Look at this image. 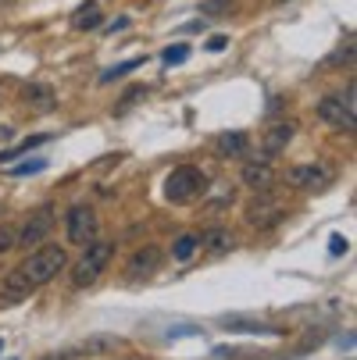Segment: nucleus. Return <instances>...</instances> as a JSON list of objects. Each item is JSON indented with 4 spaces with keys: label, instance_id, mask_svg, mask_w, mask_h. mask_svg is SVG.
Segmentation results:
<instances>
[{
    "label": "nucleus",
    "instance_id": "f257e3e1",
    "mask_svg": "<svg viewBox=\"0 0 357 360\" xmlns=\"http://www.w3.org/2000/svg\"><path fill=\"white\" fill-rule=\"evenodd\" d=\"M68 264V250L65 246H39L32 250L18 268H11L4 278H0V307H15L25 296H32L36 289H43L46 282H54Z\"/></svg>",
    "mask_w": 357,
    "mask_h": 360
},
{
    "label": "nucleus",
    "instance_id": "f03ea898",
    "mask_svg": "<svg viewBox=\"0 0 357 360\" xmlns=\"http://www.w3.org/2000/svg\"><path fill=\"white\" fill-rule=\"evenodd\" d=\"M203 186H208V175H203L200 168L179 165V168H172L168 179H165V200H168V203H193V200L203 193Z\"/></svg>",
    "mask_w": 357,
    "mask_h": 360
},
{
    "label": "nucleus",
    "instance_id": "7ed1b4c3",
    "mask_svg": "<svg viewBox=\"0 0 357 360\" xmlns=\"http://www.w3.org/2000/svg\"><path fill=\"white\" fill-rule=\"evenodd\" d=\"M111 257H115V243H104V239H93L86 243V253H82V261L75 264L72 271V282L82 289V285H93L100 275H104V268L111 264Z\"/></svg>",
    "mask_w": 357,
    "mask_h": 360
},
{
    "label": "nucleus",
    "instance_id": "20e7f679",
    "mask_svg": "<svg viewBox=\"0 0 357 360\" xmlns=\"http://www.w3.org/2000/svg\"><path fill=\"white\" fill-rule=\"evenodd\" d=\"M332 179H336V168L325 161H303V165H293L286 172V182L293 189H303V193H322L332 186Z\"/></svg>",
    "mask_w": 357,
    "mask_h": 360
},
{
    "label": "nucleus",
    "instance_id": "39448f33",
    "mask_svg": "<svg viewBox=\"0 0 357 360\" xmlns=\"http://www.w3.org/2000/svg\"><path fill=\"white\" fill-rule=\"evenodd\" d=\"M65 229H68V243H75V246L93 243V239H96V214H93V207H86V203H75V207H68Z\"/></svg>",
    "mask_w": 357,
    "mask_h": 360
},
{
    "label": "nucleus",
    "instance_id": "423d86ee",
    "mask_svg": "<svg viewBox=\"0 0 357 360\" xmlns=\"http://www.w3.org/2000/svg\"><path fill=\"white\" fill-rule=\"evenodd\" d=\"M353 104H346L343 96H322V104H318V118L343 129V132H353L357 129V118H353Z\"/></svg>",
    "mask_w": 357,
    "mask_h": 360
},
{
    "label": "nucleus",
    "instance_id": "0eeeda50",
    "mask_svg": "<svg viewBox=\"0 0 357 360\" xmlns=\"http://www.w3.org/2000/svg\"><path fill=\"white\" fill-rule=\"evenodd\" d=\"M54 214H58V211L50 207V203H43L36 214H29L25 229L18 232V246H39V243L46 239V232L54 229Z\"/></svg>",
    "mask_w": 357,
    "mask_h": 360
},
{
    "label": "nucleus",
    "instance_id": "6e6552de",
    "mask_svg": "<svg viewBox=\"0 0 357 360\" xmlns=\"http://www.w3.org/2000/svg\"><path fill=\"white\" fill-rule=\"evenodd\" d=\"M161 261H165L161 246L146 243V246H139V250H136V253L129 257V264H125V275H129V278H146V275H154V271L161 268Z\"/></svg>",
    "mask_w": 357,
    "mask_h": 360
},
{
    "label": "nucleus",
    "instance_id": "1a4fd4ad",
    "mask_svg": "<svg viewBox=\"0 0 357 360\" xmlns=\"http://www.w3.org/2000/svg\"><path fill=\"white\" fill-rule=\"evenodd\" d=\"M293 136H296V125H293V122H279V125H272V129L265 132V139H261L265 158H279V153L293 143Z\"/></svg>",
    "mask_w": 357,
    "mask_h": 360
},
{
    "label": "nucleus",
    "instance_id": "9d476101",
    "mask_svg": "<svg viewBox=\"0 0 357 360\" xmlns=\"http://www.w3.org/2000/svg\"><path fill=\"white\" fill-rule=\"evenodd\" d=\"M243 182L253 189V193H268L272 189V182H275V172H272V165L268 161H258V165H246L243 168Z\"/></svg>",
    "mask_w": 357,
    "mask_h": 360
},
{
    "label": "nucleus",
    "instance_id": "9b49d317",
    "mask_svg": "<svg viewBox=\"0 0 357 360\" xmlns=\"http://www.w3.org/2000/svg\"><path fill=\"white\" fill-rule=\"evenodd\" d=\"M25 104H32L36 111H54V104H58V100H54V89H50V86H39V82H32V86H25Z\"/></svg>",
    "mask_w": 357,
    "mask_h": 360
},
{
    "label": "nucleus",
    "instance_id": "f8f14e48",
    "mask_svg": "<svg viewBox=\"0 0 357 360\" xmlns=\"http://www.w3.org/2000/svg\"><path fill=\"white\" fill-rule=\"evenodd\" d=\"M222 325L232 332H246V335H279V328H272L265 321H246V318H225Z\"/></svg>",
    "mask_w": 357,
    "mask_h": 360
},
{
    "label": "nucleus",
    "instance_id": "ddd939ff",
    "mask_svg": "<svg viewBox=\"0 0 357 360\" xmlns=\"http://www.w3.org/2000/svg\"><path fill=\"white\" fill-rule=\"evenodd\" d=\"M196 250H200V232H182V236L172 243V257H175V261H189Z\"/></svg>",
    "mask_w": 357,
    "mask_h": 360
},
{
    "label": "nucleus",
    "instance_id": "4468645a",
    "mask_svg": "<svg viewBox=\"0 0 357 360\" xmlns=\"http://www.w3.org/2000/svg\"><path fill=\"white\" fill-rule=\"evenodd\" d=\"M79 32H93V29H100L104 25V15L96 11V4H86V8H79L75 11V22H72Z\"/></svg>",
    "mask_w": 357,
    "mask_h": 360
},
{
    "label": "nucleus",
    "instance_id": "2eb2a0df",
    "mask_svg": "<svg viewBox=\"0 0 357 360\" xmlns=\"http://www.w3.org/2000/svg\"><path fill=\"white\" fill-rule=\"evenodd\" d=\"M200 246H211V253H225L232 246V236L225 229H211V232L200 236Z\"/></svg>",
    "mask_w": 357,
    "mask_h": 360
},
{
    "label": "nucleus",
    "instance_id": "dca6fc26",
    "mask_svg": "<svg viewBox=\"0 0 357 360\" xmlns=\"http://www.w3.org/2000/svg\"><path fill=\"white\" fill-rule=\"evenodd\" d=\"M218 150L229 153V158H239V153H246V136L243 132H225V136H218Z\"/></svg>",
    "mask_w": 357,
    "mask_h": 360
},
{
    "label": "nucleus",
    "instance_id": "f3484780",
    "mask_svg": "<svg viewBox=\"0 0 357 360\" xmlns=\"http://www.w3.org/2000/svg\"><path fill=\"white\" fill-rule=\"evenodd\" d=\"M50 136H32V139H22L15 150H0V161H15L18 153H29V150H36V146H43Z\"/></svg>",
    "mask_w": 357,
    "mask_h": 360
},
{
    "label": "nucleus",
    "instance_id": "a211bd4d",
    "mask_svg": "<svg viewBox=\"0 0 357 360\" xmlns=\"http://www.w3.org/2000/svg\"><path fill=\"white\" fill-rule=\"evenodd\" d=\"M161 61L172 65V68H175V65H186V61H189V46H186V43H172V46H165Z\"/></svg>",
    "mask_w": 357,
    "mask_h": 360
},
{
    "label": "nucleus",
    "instance_id": "6ab92c4d",
    "mask_svg": "<svg viewBox=\"0 0 357 360\" xmlns=\"http://www.w3.org/2000/svg\"><path fill=\"white\" fill-rule=\"evenodd\" d=\"M143 65V58H132V61H122V65H115V68H108L104 75H100V82H115V79H122L125 72H136Z\"/></svg>",
    "mask_w": 357,
    "mask_h": 360
},
{
    "label": "nucleus",
    "instance_id": "aec40b11",
    "mask_svg": "<svg viewBox=\"0 0 357 360\" xmlns=\"http://www.w3.org/2000/svg\"><path fill=\"white\" fill-rule=\"evenodd\" d=\"M18 246V229L15 225H0V257L11 253Z\"/></svg>",
    "mask_w": 357,
    "mask_h": 360
},
{
    "label": "nucleus",
    "instance_id": "412c9836",
    "mask_svg": "<svg viewBox=\"0 0 357 360\" xmlns=\"http://www.w3.org/2000/svg\"><path fill=\"white\" fill-rule=\"evenodd\" d=\"M139 96H146V86H132V89H129V93H125V96L118 100V111H129V108L136 104Z\"/></svg>",
    "mask_w": 357,
    "mask_h": 360
},
{
    "label": "nucleus",
    "instance_id": "4be33fe9",
    "mask_svg": "<svg viewBox=\"0 0 357 360\" xmlns=\"http://www.w3.org/2000/svg\"><path fill=\"white\" fill-rule=\"evenodd\" d=\"M43 168H46V161H39V158H36V161H29V165L11 168V175H15V179H22V175H36V172H43Z\"/></svg>",
    "mask_w": 357,
    "mask_h": 360
},
{
    "label": "nucleus",
    "instance_id": "5701e85b",
    "mask_svg": "<svg viewBox=\"0 0 357 360\" xmlns=\"http://www.w3.org/2000/svg\"><path fill=\"white\" fill-rule=\"evenodd\" d=\"M346 250H350V243H346V236H339V232H336V236L329 239V253H332V257H343Z\"/></svg>",
    "mask_w": 357,
    "mask_h": 360
},
{
    "label": "nucleus",
    "instance_id": "b1692460",
    "mask_svg": "<svg viewBox=\"0 0 357 360\" xmlns=\"http://www.w3.org/2000/svg\"><path fill=\"white\" fill-rule=\"evenodd\" d=\"M203 15H215V11H232V0H208V4L200 8Z\"/></svg>",
    "mask_w": 357,
    "mask_h": 360
},
{
    "label": "nucleus",
    "instance_id": "393cba45",
    "mask_svg": "<svg viewBox=\"0 0 357 360\" xmlns=\"http://www.w3.org/2000/svg\"><path fill=\"white\" fill-rule=\"evenodd\" d=\"M203 46H208V50H211V54H222V50L229 46V39H225V36H211V39H208V43H203Z\"/></svg>",
    "mask_w": 357,
    "mask_h": 360
},
{
    "label": "nucleus",
    "instance_id": "a878e982",
    "mask_svg": "<svg viewBox=\"0 0 357 360\" xmlns=\"http://www.w3.org/2000/svg\"><path fill=\"white\" fill-rule=\"evenodd\" d=\"M122 29H129V18H125V15H122L118 22H111V25H108V32H122Z\"/></svg>",
    "mask_w": 357,
    "mask_h": 360
},
{
    "label": "nucleus",
    "instance_id": "bb28decb",
    "mask_svg": "<svg viewBox=\"0 0 357 360\" xmlns=\"http://www.w3.org/2000/svg\"><path fill=\"white\" fill-rule=\"evenodd\" d=\"M0 349H4V339H0Z\"/></svg>",
    "mask_w": 357,
    "mask_h": 360
}]
</instances>
